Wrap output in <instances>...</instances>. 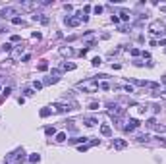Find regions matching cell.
Listing matches in <instances>:
<instances>
[{
	"label": "cell",
	"mask_w": 166,
	"mask_h": 164,
	"mask_svg": "<svg viewBox=\"0 0 166 164\" xmlns=\"http://www.w3.org/2000/svg\"><path fill=\"white\" fill-rule=\"evenodd\" d=\"M97 124H99V122H97V118H85V126H89V127H93V126H97Z\"/></svg>",
	"instance_id": "10"
},
{
	"label": "cell",
	"mask_w": 166,
	"mask_h": 164,
	"mask_svg": "<svg viewBox=\"0 0 166 164\" xmlns=\"http://www.w3.org/2000/svg\"><path fill=\"white\" fill-rule=\"evenodd\" d=\"M56 110H58V112H70L72 108L68 106V104H56Z\"/></svg>",
	"instance_id": "11"
},
{
	"label": "cell",
	"mask_w": 166,
	"mask_h": 164,
	"mask_svg": "<svg viewBox=\"0 0 166 164\" xmlns=\"http://www.w3.org/2000/svg\"><path fill=\"white\" fill-rule=\"evenodd\" d=\"M100 64H102L100 58H93V66H100Z\"/></svg>",
	"instance_id": "22"
},
{
	"label": "cell",
	"mask_w": 166,
	"mask_h": 164,
	"mask_svg": "<svg viewBox=\"0 0 166 164\" xmlns=\"http://www.w3.org/2000/svg\"><path fill=\"white\" fill-rule=\"evenodd\" d=\"M29 160H31V162H39V160H41V156H39V155H31V156H29Z\"/></svg>",
	"instance_id": "21"
},
{
	"label": "cell",
	"mask_w": 166,
	"mask_h": 164,
	"mask_svg": "<svg viewBox=\"0 0 166 164\" xmlns=\"http://www.w3.org/2000/svg\"><path fill=\"white\" fill-rule=\"evenodd\" d=\"M108 114L112 118H116V120H122V116H124V108H122V106H110Z\"/></svg>",
	"instance_id": "3"
},
{
	"label": "cell",
	"mask_w": 166,
	"mask_h": 164,
	"mask_svg": "<svg viewBox=\"0 0 166 164\" xmlns=\"http://www.w3.org/2000/svg\"><path fill=\"white\" fill-rule=\"evenodd\" d=\"M139 54H141V52L137 50V48H131V56H139Z\"/></svg>",
	"instance_id": "24"
},
{
	"label": "cell",
	"mask_w": 166,
	"mask_h": 164,
	"mask_svg": "<svg viewBox=\"0 0 166 164\" xmlns=\"http://www.w3.org/2000/svg\"><path fill=\"white\" fill-rule=\"evenodd\" d=\"M39 6V2H29V0H23L21 2V8L23 10H35Z\"/></svg>",
	"instance_id": "5"
},
{
	"label": "cell",
	"mask_w": 166,
	"mask_h": 164,
	"mask_svg": "<svg viewBox=\"0 0 166 164\" xmlns=\"http://www.w3.org/2000/svg\"><path fill=\"white\" fill-rule=\"evenodd\" d=\"M21 50H23V46H21V44H19V46L16 48V52H14V58H17L19 54H21Z\"/></svg>",
	"instance_id": "19"
},
{
	"label": "cell",
	"mask_w": 166,
	"mask_h": 164,
	"mask_svg": "<svg viewBox=\"0 0 166 164\" xmlns=\"http://www.w3.org/2000/svg\"><path fill=\"white\" fill-rule=\"evenodd\" d=\"M126 145H128V143H126L124 139H114V147L116 149H126Z\"/></svg>",
	"instance_id": "9"
},
{
	"label": "cell",
	"mask_w": 166,
	"mask_h": 164,
	"mask_svg": "<svg viewBox=\"0 0 166 164\" xmlns=\"http://www.w3.org/2000/svg\"><path fill=\"white\" fill-rule=\"evenodd\" d=\"M16 12H17L16 8H12V6H6V8H2L0 16H2V17H10V16H16Z\"/></svg>",
	"instance_id": "4"
},
{
	"label": "cell",
	"mask_w": 166,
	"mask_h": 164,
	"mask_svg": "<svg viewBox=\"0 0 166 164\" xmlns=\"http://www.w3.org/2000/svg\"><path fill=\"white\" fill-rule=\"evenodd\" d=\"M56 81H58V77H48L45 81V85H50V83H56Z\"/></svg>",
	"instance_id": "20"
},
{
	"label": "cell",
	"mask_w": 166,
	"mask_h": 164,
	"mask_svg": "<svg viewBox=\"0 0 166 164\" xmlns=\"http://www.w3.org/2000/svg\"><path fill=\"white\" fill-rule=\"evenodd\" d=\"M137 126H139V122H137V120H129V122H128V126H126V131H133Z\"/></svg>",
	"instance_id": "8"
},
{
	"label": "cell",
	"mask_w": 166,
	"mask_h": 164,
	"mask_svg": "<svg viewBox=\"0 0 166 164\" xmlns=\"http://www.w3.org/2000/svg\"><path fill=\"white\" fill-rule=\"evenodd\" d=\"M41 87H43V83H39V81H35V83H33V89H37V91H39Z\"/></svg>",
	"instance_id": "23"
},
{
	"label": "cell",
	"mask_w": 166,
	"mask_h": 164,
	"mask_svg": "<svg viewBox=\"0 0 166 164\" xmlns=\"http://www.w3.org/2000/svg\"><path fill=\"white\" fill-rule=\"evenodd\" d=\"M60 52H62V54H72V50H70V48H62Z\"/></svg>",
	"instance_id": "30"
},
{
	"label": "cell",
	"mask_w": 166,
	"mask_h": 164,
	"mask_svg": "<svg viewBox=\"0 0 166 164\" xmlns=\"http://www.w3.org/2000/svg\"><path fill=\"white\" fill-rule=\"evenodd\" d=\"M62 69H68V72H70V69H75V64H64Z\"/></svg>",
	"instance_id": "18"
},
{
	"label": "cell",
	"mask_w": 166,
	"mask_h": 164,
	"mask_svg": "<svg viewBox=\"0 0 166 164\" xmlns=\"http://www.w3.org/2000/svg\"><path fill=\"white\" fill-rule=\"evenodd\" d=\"M45 131H46V135H52V133H54V127H46Z\"/></svg>",
	"instance_id": "26"
},
{
	"label": "cell",
	"mask_w": 166,
	"mask_h": 164,
	"mask_svg": "<svg viewBox=\"0 0 166 164\" xmlns=\"http://www.w3.org/2000/svg\"><path fill=\"white\" fill-rule=\"evenodd\" d=\"M120 16H122V19H124V21H128V19H129V12L122 10V12H120Z\"/></svg>",
	"instance_id": "14"
},
{
	"label": "cell",
	"mask_w": 166,
	"mask_h": 164,
	"mask_svg": "<svg viewBox=\"0 0 166 164\" xmlns=\"http://www.w3.org/2000/svg\"><path fill=\"white\" fill-rule=\"evenodd\" d=\"M100 89H104V91H106V89H110V85H108V83H100Z\"/></svg>",
	"instance_id": "29"
},
{
	"label": "cell",
	"mask_w": 166,
	"mask_h": 164,
	"mask_svg": "<svg viewBox=\"0 0 166 164\" xmlns=\"http://www.w3.org/2000/svg\"><path fill=\"white\" fill-rule=\"evenodd\" d=\"M41 116H43V118L50 116V108H43V110H41Z\"/></svg>",
	"instance_id": "16"
},
{
	"label": "cell",
	"mask_w": 166,
	"mask_h": 164,
	"mask_svg": "<svg viewBox=\"0 0 166 164\" xmlns=\"http://www.w3.org/2000/svg\"><path fill=\"white\" fill-rule=\"evenodd\" d=\"M112 23H120V17L118 16H112Z\"/></svg>",
	"instance_id": "28"
},
{
	"label": "cell",
	"mask_w": 166,
	"mask_h": 164,
	"mask_svg": "<svg viewBox=\"0 0 166 164\" xmlns=\"http://www.w3.org/2000/svg\"><path fill=\"white\" fill-rule=\"evenodd\" d=\"M33 19H35V21L39 19L41 23H48V17H46V16H33Z\"/></svg>",
	"instance_id": "12"
},
{
	"label": "cell",
	"mask_w": 166,
	"mask_h": 164,
	"mask_svg": "<svg viewBox=\"0 0 166 164\" xmlns=\"http://www.w3.org/2000/svg\"><path fill=\"white\" fill-rule=\"evenodd\" d=\"M66 23L70 27H77L79 25V17H66Z\"/></svg>",
	"instance_id": "7"
},
{
	"label": "cell",
	"mask_w": 166,
	"mask_h": 164,
	"mask_svg": "<svg viewBox=\"0 0 166 164\" xmlns=\"http://www.w3.org/2000/svg\"><path fill=\"white\" fill-rule=\"evenodd\" d=\"M12 23L14 25H23V19L21 17H12Z\"/></svg>",
	"instance_id": "15"
},
{
	"label": "cell",
	"mask_w": 166,
	"mask_h": 164,
	"mask_svg": "<svg viewBox=\"0 0 166 164\" xmlns=\"http://www.w3.org/2000/svg\"><path fill=\"white\" fill-rule=\"evenodd\" d=\"M79 89H83L85 93H97L99 91V83L97 81H83V83H79Z\"/></svg>",
	"instance_id": "2"
},
{
	"label": "cell",
	"mask_w": 166,
	"mask_h": 164,
	"mask_svg": "<svg viewBox=\"0 0 166 164\" xmlns=\"http://www.w3.org/2000/svg\"><path fill=\"white\" fill-rule=\"evenodd\" d=\"M137 139H139V141H147V139H149V135H139Z\"/></svg>",
	"instance_id": "31"
},
{
	"label": "cell",
	"mask_w": 166,
	"mask_h": 164,
	"mask_svg": "<svg viewBox=\"0 0 166 164\" xmlns=\"http://www.w3.org/2000/svg\"><path fill=\"white\" fill-rule=\"evenodd\" d=\"M149 33H153V35H162L166 33V23L164 21H160V19H157V21H151V25H149Z\"/></svg>",
	"instance_id": "1"
},
{
	"label": "cell",
	"mask_w": 166,
	"mask_h": 164,
	"mask_svg": "<svg viewBox=\"0 0 166 164\" xmlns=\"http://www.w3.org/2000/svg\"><path fill=\"white\" fill-rule=\"evenodd\" d=\"M89 108H91V110H97V108H99V104H97V102H91Z\"/></svg>",
	"instance_id": "25"
},
{
	"label": "cell",
	"mask_w": 166,
	"mask_h": 164,
	"mask_svg": "<svg viewBox=\"0 0 166 164\" xmlns=\"http://www.w3.org/2000/svg\"><path fill=\"white\" fill-rule=\"evenodd\" d=\"M39 69H41V72H46V69H48V64L46 62H41V64H39Z\"/></svg>",
	"instance_id": "17"
},
{
	"label": "cell",
	"mask_w": 166,
	"mask_h": 164,
	"mask_svg": "<svg viewBox=\"0 0 166 164\" xmlns=\"http://www.w3.org/2000/svg\"><path fill=\"white\" fill-rule=\"evenodd\" d=\"M93 10H95V14H100V12H102V6H95Z\"/></svg>",
	"instance_id": "27"
},
{
	"label": "cell",
	"mask_w": 166,
	"mask_h": 164,
	"mask_svg": "<svg viewBox=\"0 0 166 164\" xmlns=\"http://www.w3.org/2000/svg\"><path fill=\"white\" fill-rule=\"evenodd\" d=\"M56 141H58V143H62V141H66V133H64V131H60V133H56Z\"/></svg>",
	"instance_id": "13"
},
{
	"label": "cell",
	"mask_w": 166,
	"mask_h": 164,
	"mask_svg": "<svg viewBox=\"0 0 166 164\" xmlns=\"http://www.w3.org/2000/svg\"><path fill=\"white\" fill-rule=\"evenodd\" d=\"M100 133H102L104 137H110V135H112V130H110V126L102 124V126H100Z\"/></svg>",
	"instance_id": "6"
}]
</instances>
